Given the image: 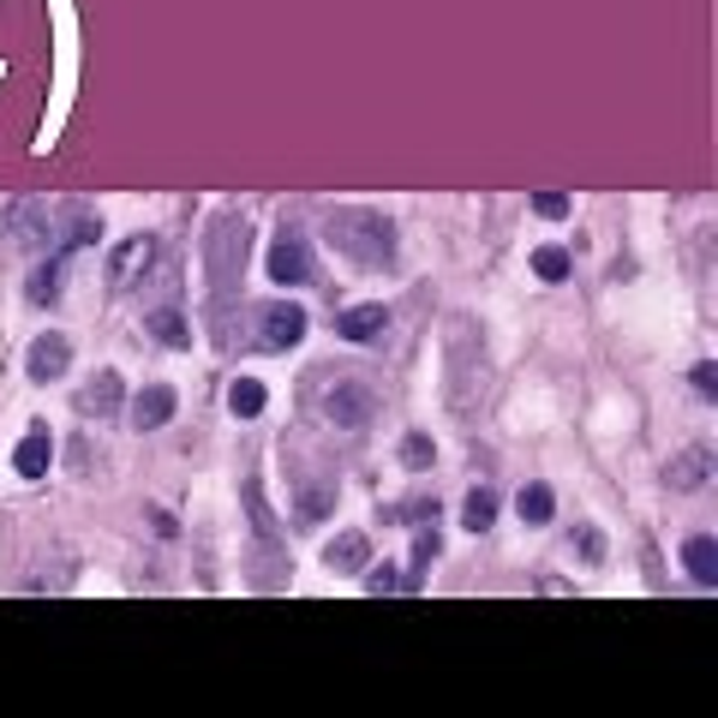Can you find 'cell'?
<instances>
[{
  "instance_id": "1",
  "label": "cell",
  "mask_w": 718,
  "mask_h": 718,
  "mask_svg": "<svg viewBox=\"0 0 718 718\" xmlns=\"http://www.w3.org/2000/svg\"><path fill=\"white\" fill-rule=\"evenodd\" d=\"M324 240L341 252V258H354L359 269H383L395 258V222L378 210H336L324 216Z\"/></svg>"
},
{
  "instance_id": "2",
  "label": "cell",
  "mask_w": 718,
  "mask_h": 718,
  "mask_svg": "<svg viewBox=\"0 0 718 718\" xmlns=\"http://www.w3.org/2000/svg\"><path fill=\"white\" fill-rule=\"evenodd\" d=\"M246 240H252L246 216H216L210 234H204V264H210V288L222 293V300L240 288V276H246Z\"/></svg>"
},
{
  "instance_id": "3",
  "label": "cell",
  "mask_w": 718,
  "mask_h": 718,
  "mask_svg": "<svg viewBox=\"0 0 718 718\" xmlns=\"http://www.w3.org/2000/svg\"><path fill=\"white\" fill-rule=\"evenodd\" d=\"M371 414H378V390L371 383H359V378H336L324 390V419L336 431H359V426H371Z\"/></svg>"
},
{
  "instance_id": "4",
  "label": "cell",
  "mask_w": 718,
  "mask_h": 718,
  "mask_svg": "<svg viewBox=\"0 0 718 718\" xmlns=\"http://www.w3.org/2000/svg\"><path fill=\"white\" fill-rule=\"evenodd\" d=\"M317 269H312V246H305V234H293V228H281L276 240H269V281H281V288H305Z\"/></svg>"
},
{
  "instance_id": "5",
  "label": "cell",
  "mask_w": 718,
  "mask_h": 718,
  "mask_svg": "<svg viewBox=\"0 0 718 718\" xmlns=\"http://www.w3.org/2000/svg\"><path fill=\"white\" fill-rule=\"evenodd\" d=\"M305 336V312L300 305H258V348L281 354Z\"/></svg>"
},
{
  "instance_id": "6",
  "label": "cell",
  "mask_w": 718,
  "mask_h": 718,
  "mask_svg": "<svg viewBox=\"0 0 718 718\" xmlns=\"http://www.w3.org/2000/svg\"><path fill=\"white\" fill-rule=\"evenodd\" d=\"M120 402H126V383H120V371H96V378L79 390V414L84 419H108V414H120Z\"/></svg>"
},
{
  "instance_id": "7",
  "label": "cell",
  "mask_w": 718,
  "mask_h": 718,
  "mask_svg": "<svg viewBox=\"0 0 718 718\" xmlns=\"http://www.w3.org/2000/svg\"><path fill=\"white\" fill-rule=\"evenodd\" d=\"M48 461H55V438H48V426H31L12 449V467H19V479H43Z\"/></svg>"
},
{
  "instance_id": "8",
  "label": "cell",
  "mask_w": 718,
  "mask_h": 718,
  "mask_svg": "<svg viewBox=\"0 0 718 718\" xmlns=\"http://www.w3.org/2000/svg\"><path fill=\"white\" fill-rule=\"evenodd\" d=\"M150 258H157V240H150V234H132L126 246H114V258H108V281H114V288H126L132 276H144V269H150Z\"/></svg>"
},
{
  "instance_id": "9",
  "label": "cell",
  "mask_w": 718,
  "mask_h": 718,
  "mask_svg": "<svg viewBox=\"0 0 718 718\" xmlns=\"http://www.w3.org/2000/svg\"><path fill=\"white\" fill-rule=\"evenodd\" d=\"M67 366H72V341H67V336H36V341H31V378H36V383L67 378Z\"/></svg>"
},
{
  "instance_id": "10",
  "label": "cell",
  "mask_w": 718,
  "mask_h": 718,
  "mask_svg": "<svg viewBox=\"0 0 718 718\" xmlns=\"http://www.w3.org/2000/svg\"><path fill=\"white\" fill-rule=\"evenodd\" d=\"M174 402H180V395L169 390V383H150V390L132 402V426L138 431H162L174 419Z\"/></svg>"
},
{
  "instance_id": "11",
  "label": "cell",
  "mask_w": 718,
  "mask_h": 718,
  "mask_svg": "<svg viewBox=\"0 0 718 718\" xmlns=\"http://www.w3.org/2000/svg\"><path fill=\"white\" fill-rule=\"evenodd\" d=\"M713 473V449H683V455L664 467V479H671V491H700Z\"/></svg>"
},
{
  "instance_id": "12",
  "label": "cell",
  "mask_w": 718,
  "mask_h": 718,
  "mask_svg": "<svg viewBox=\"0 0 718 718\" xmlns=\"http://www.w3.org/2000/svg\"><path fill=\"white\" fill-rule=\"evenodd\" d=\"M383 324H390L383 305H354V312H336V336L341 341H371V336H383Z\"/></svg>"
},
{
  "instance_id": "13",
  "label": "cell",
  "mask_w": 718,
  "mask_h": 718,
  "mask_svg": "<svg viewBox=\"0 0 718 718\" xmlns=\"http://www.w3.org/2000/svg\"><path fill=\"white\" fill-rule=\"evenodd\" d=\"M144 329L162 341V348H192V324L180 317V305H157V312L144 317Z\"/></svg>"
},
{
  "instance_id": "14",
  "label": "cell",
  "mask_w": 718,
  "mask_h": 718,
  "mask_svg": "<svg viewBox=\"0 0 718 718\" xmlns=\"http://www.w3.org/2000/svg\"><path fill=\"white\" fill-rule=\"evenodd\" d=\"M683 569L695 575V587H718V545H713L707 533L683 545Z\"/></svg>"
},
{
  "instance_id": "15",
  "label": "cell",
  "mask_w": 718,
  "mask_h": 718,
  "mask_svg": "<svg viewBox=\"0 0 718 718\" xmlns=\"http://www.w3.org/2000/svg\"><path fill=\"white\" fill-rule=\"evenodd\" d=\"M491 521H497V491L491 485H473L467 503H461V528L467 533H491Z\"/></svg>"
},
{
  "instance_id": "16",
  "label": "cell",
  "mask_w": 718,
  "mask_h": 718,
  "mask_svg": "<svg viewBox=\"0 0 718 718\" xmlns=\"http://www.w3.org/2000/svg\"><path fill=\"white\" fill-rule=\"evenodd\" d=\"M264 402H269V390H264L258 378H234V383H228V414H234V419H258Z\"/></svg>"
},
{
  "instance_id": "17",
  "label": "cell",
  "mask_w": 718,
  "mask_h": 718,
  "mask_svg": "<svg viewBox=\"0 0 718 718\" xmlns=\"http://www.w3.org/2000/svg\"><path fill=\"white\" fill-rule=\"evenodd\" d=\"M366 533H341V538H329V551H324V563L336 575H354V569H366Z\"/></svg>"
},
{
  "instance_id": "18",
  "label": "cell",
  "mask_w": 718,
  "mask_h": 718,
  "mask_svg": "<svg viewBox=\"0 0 718 718\" xmlns=\"http://www.w3.org/2000/svg\"><path fill=\"white\" fill-rule=\"evenodd\" d=\"M516 509H521V521H528V528H545V521L557 516V497H551V485H521Z\"/></svg>"
},
{
  "instance_id": "19",
  "label": "cell",
  "mask_w": 718,
  "mask_h": 718,
  "mask_svg": "<svg viewBox=\"0 0 718 718\" xmlns=\"http://www.w3.org/2000/svg\"><path fill=\"white\" fill-rule=\"evenodd\" d=\"M60 276H67V252H48V264H36L31 276V305H48L60 293Z\"/></svg>"
},
{
  "instance_id": "20",
  "label": "cell",
  "mask_w": 718,
  "mask_h": 718,
  "mask_svg": "<svg viewBox=\"0 0 718 718\" xmlns=\"http://www.w3.org/2000/svg\"><path fill=\"white\" fill-rule=\"evenodd\" d=\"M438 521H431V528H419V538H414V575H407V587H419V581H426V569H431V563H438Z\"/></svg>"
},
{
  "instance_id": "21",
  "label": "cell",
  "mask_w": 718,
  "mask_h": 718,
  "mask_svg": "<svg viewBox=\"0 0 718 718\" xmlns=\"http://www.w3.org/2000/svg\"><path fill=\"white\" fill-rule=\"evenodd\" d=\"M431 461H438V443H431L426 431H407V438H402V467L407 473H426Z\"/></svg>"
},
{
  "instance_id": "22",
  "label": "cell",
  "mask_w": 718,
  "mask_h": 718,
  "mask_svg": "<svg viewBox=\"0 0 718 718\" xmlns=\"http://www.w3.org/2000/svg\"><path fill=\"white\" fill-rule=\"evenodd\" d=\"M390 521H414V528H431L438 521V497H402L390 509Z\"/></svg>"
},
{
  "instance_id": "23",
  "label": "cell",
  "mask_w": 718,
  "mask_h": 718,
  "mask_svg": "<svg viewBox=\"0 0 718 718\" xmlns=\"http://www.w3.org/2000/svg\"><path fill=\"white\" fill-rule=\"evenodd\" d=\"M533 276L538 281H563V276H569V252H563V246H538L533 252Z\"/></svg>"
},
{
  "instance_id": "24",
  "label": "cell",
  "mask_w": 718,
  "mask_h": 718,
  "mask_svg": "<svg viewBox=\"0 0 718 718\" xmlns=\"http://www.w3.org/2000/svg\"><path fill=\"white\" fill-rule=\"evenodd\" d=\"M569 551H581L587 569H599V563H605V533H599V528H575L569 533Z\"/></svg>"
},
{
  "instance_id": "25",
  "label": "cell",
  "mask_w": 718,
  "mask_h": 718,
  "mask_svg": "<svg viewBox=\"0 0 718 718\" xmlns=\"http://www.w3.org/2000/svg\"><path fill=\"white\" fill-rule=\"evenodd\" d=\"M329 503H336V491H329V485H312V491H300V521H324Z\"/></svg>"
},
{
  "instance_id": "26",
  "label": "cell",
  "mask_w": 718,
  "mask_h": 718,
  "mask_svg": "<svg viewBox=\"0 0 718 718\" xmlns=\"http://www.w3.org/2000/svg\"><path fill=\"white\" fill-rule=\"evenodd\" d=\"M246 509H252V521H258V533H264V538L276 533V521H269V509H264V491H258V479H246Z\"/></svg>"
},
{
  "instance_id": "27",
  "label": "cell",
  "mask_w": 718,
  "mask_h": 718,
  "mask_svg": "<svg viewBox=\"0 0 718 718\" xmlns=\"http://www.w3.org/2000/svg\"><path fill=\"white\" fill-rule=\"evenodd\" d=\"M395 587H402V575H395L390 563H378V569H366V593H378V599H383V593H395Z\"/></svg>"
},
{
  "instance_id": "28",
  "label": "cell",
  "mask_w": 718,
  "mask_h": 718,
  "mask_svg": "<svg viewBox=\"0 0 718 718\" xmlns=\"http://www.w3.org/2000/svg\"><path fill=\"white\" fill-rule=\"evenodd\" d=\"M533 210H538V216H569V198H557V192H538Z\"/></svg>"
},
{
  "instance_id": "29",
  "label": "cell",
  "mask_w": 718,
  "mask_h": 718,
  "mask_svg": "<svg viewBox=\"0 0 718 718\" xmlns=\"http://www.w3.org/2000/svg\"><path fill=\"white\" fill-rule=\"evenodd\" d=\"M695 390L707 395V402H713V395H718V371H713V366H695Z\"/></svg>"
}]
</instances>
